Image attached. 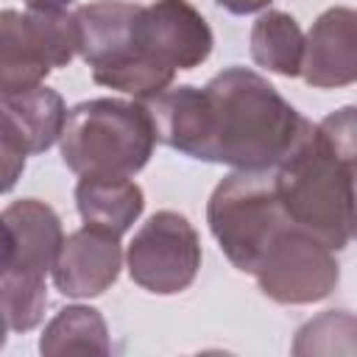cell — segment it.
Masks as SVG:
<instances>
[{
  "instance_id": "cell-1",
  "label": "cell",
  "mask_w": 357,
  "mask_h": 357,
  "mask_svg": "<svg viewBox=\"0 0 357 357\" xmlns=\"http://www.w3.org/2000/svg\"><path fill=\"white\" fill-rule=\"evenodd\" d=\"M151 117L156 137L170 148L243 170L279 165L310 126L271 84L240 67L220 73L204 89L159 92Z\"/></svg>"
},
{
  "instance_id": "cell-2",
  "label": "cell",
  "mask_w": 357,
  "mask_h": 357,
  "mask_svg": "<svg viewBox=\"0 0 357 357\" xmlns=\"http://www.w3.org/2000/svg\"><path fill=\"white\" fill-rule=\"evenodd\" d=\"M78 50L98 84L159 95L173 70H190L209 56L212 33L184 0H159L151 8L92 3L75 14Z\"/></svg>"
},
{
  "instance_id": "cell-3",
  "label": "cell",
  "mask_w": 357,
  "mask_h": 357,
  "mask_svg": "<svg viewBox=\"0 0 357 357\" xmlns=\"http://www.w3.org/2000/svg\"><path fill=\"white\" fill-rule=\"evenodd\" d=\"M273 178L282 206L296 226L307 229L329 248L346 243L354 223L351 181L321 128L307 126L293 151L279 162Z\"/></svg>"
},
{
  "instance_id": "cell-4",
  "label": "cell",
  "mask_w": 357,
  "mask_h": 357,
  "mask_svg": "<svg viewBox=\"0 0 357 357\" xmlns=\"http://www.w3.org/2000/svg\"><path fill=\"white\" fill-rule=\"evenodd\" d=\"M64 162L86 178H126L137 173L156 139L148 109L120 100H92L64 123Z\"/></svg>"
},
{
  "instance_id": "cell-5",
  "label": "cell",
  "mask_w": 357,
  "mask_h": 357,
  "mask_svg": "<svg viewBox=\"0 0 357 357\" xmlns=\"http://www.w3.org/2000/svg\"><path fill=\"white\" fill-rule=\"evenodd\" d=\"M290 218L276 192V178L262 170H245L226 178L209 204V223L220 248L240 271H257L273 237Z\"/></svg>"
},
{
  "instance_id": "cell-6",
  "label": "cell",
  "mask_w": 357,
  "mask_h": 357,
  "mask_svg": "<svg viewBox=\"0 0 357 357\" xmlns=\"http://www.w3.org/2000/svg\"><path fill=\"white\" fill-rule=\"evenodd\" d=\"M329 245L307 229L290 223L268 245L259 268L254 271L262 290L276 301H312L329 293L337 279Z\"/></svg>"
},
{
  "instance_id": "cell-7",
  "label": "cell",
  "mask_w": 357,
  "mask_h": 357,
  "mask_svg": "<svg viewBox=\"0 0 357 357\" xmlns=\"http://www.w3.org/2000/svg\"><path fill=\"white\" fill-rule=\"evenodd\" d=\"M131 276L153 293H176L187 287L198 268L195 234L184 218L173 212L153 215L128 248Z\"/></svg>"
},
{
  "instance_id": "cell-8",
  "label": "cell",
  "mask_w": 357,
  "mask_h": 357,
  "mask_svg": "<svg viewBox=\"0 0 357 357\" xmlns=\"http://www.w3.org/2000/svg\"><path fill=\"white\" fill-rule=\"evenodd\" d=\"M301 70L315 86L357 81V11L332 8L318 17L304 45Z\"/></svg>"
},
{
  "instance_id": "cell-9",
  "label": "cell",
  "mask_w": 357,
  "mask_h": 357,
  "mask_svg": "<svg viewBox=\"0 0 357 357\" xmlns=\"http://www.w3.org/2000/svg\"><path fill=\"white\" fill-rule=\"evenodd\" d=\"M117 268V237L86 226L64 243V257L56 268V284L67 296H95L114 282Z\"/></svg>"
},
{
  "instance_id": "cell-10",
  "label": "cell",
  "mask_w": 357,
  "mask_h": 357,
  "mask_svg": "<svg viewBox=\"0 0 357 357\" xmlns=\"http://www.w3.org/2000/svg\"><path fill=\"white\" fill-rule=\"evenodd\" d=\"M78 209L86 226L117 237L142 209V192L128 178H86L78 184Z\"/></svg>"
},
{
  "instance_id": "cell-11",
  "label": "cell",
  "mask_w": 357,
  "mask_h": 357,
  "mask_svg": "<svg viewBox=\"0 0 357 357\" xmlns=\"http://www.w3.org/2000/svg\"><path fill=\"white\" fill-rule=\"evenodd\" d=\"M251 50L259 64L282 75H296L304 61V39L293 17L271 11L265 14L251 33Z\"/></svg>"
},
{
  "instance_id": "cell-12",
  "label": "cell",
  "mask_w": 357,
  "mask_h": 357,
  "mask_svg": "<svg viewBox=\"0 0 357 357\" xmlns=\"http://www.w3.org/2000/svg\"><path fill=\"white\" fill-rule=\"evenodd\" d=\"M22 103V120L20 131L22 139H31V151H42L53 142L61 123V100L47 89H25L20 95Z\"/></svg>"
},
{
  "instance_id": "cell-13",
  "label": "cell",
  "mask_w": 357,
  "mask_h": 357,
  "mask_svg": "<svg viewBox=\"0 0 357 357\" xmlns=\"http://www.w3.org/2000/svg\"><path fill=\"white\" fill-rule=\"evenodd\" d=\"M223 8H229V11H234V14H251V11H257V8H262V6H268L271 0H218Z\"/></svg>"
},
{
  "instance_id": "cell-14",
  "label": "cell",
  "mask_w": 357,
  "mask_h": 357,
  "mask_svg": "<svg viewBox=\"0 0 357 357\" xmlns=\"http://www.w3.org/2000/svg\"><path fill=\"white\" fill-rule=\"evenodd\" d=\"M28 3H31V8H59L70 0H28Z\"/></svg>"
}]
</instances>
